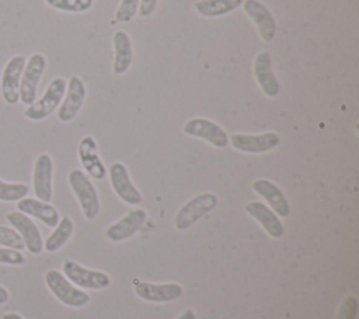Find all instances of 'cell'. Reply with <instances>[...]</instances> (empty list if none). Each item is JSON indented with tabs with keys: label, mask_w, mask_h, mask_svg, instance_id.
I'll return each mask as SVG.
<instances>
[{
	"label": "cell",
	"mask_w": 359,
	"mask_h": 319,
	"mask_svg": "<svg viewBox=\"0 0 359 319\" xmlns=\"http://www.w3.org/2000/svg\"><path fill=\"white\" fill-rule=\"evenodd\" d=\"M8 298H10L8 291L0 285V305H4L8 301Z\"/></svg>",
	"instance_id": "obj_33"
},
{
	"label": "cell",
	"mask_w": 359,
	"mask_h": 319,
	"mask_svg": "<svg viewBox=\"0 0 359 319\" xmlns=\"http://www.w3.org/2000/svg\"><path fill=\"white\" fill-rule=\"evenodd\" d=\"M133 284L136 295L147 302H171L182 297V287L178 283L154 284L133 280Z\"/></svg>",
	"instance_id": "obj_12"
},
{
	"label": "cell",
	"mask_w": 359,
	"mask_h": 319,
	"mask_svg": "<svg viewBox=\"0 0 359 319\" xmlns=\"http://www.w3.org/2000/svg\"><path fill=\"white\" fill-rule=\"evenodd\" d=\"M157 1L158 0H139V10H137L139 17L140 18L150 17L157 8Z\"/></svg>",
	"instance_id": "obj_31"
},
{
	"label": "cell",
	"mask_w": 359,
	"mask_h": 319,
	"mask_svg": "<svg viewBox=\"0 0 359 319\" xmlns=\"http://www.w3.org/2000/svg\"><path fill=\"white\" fill-rule=\"evenodd\" d=\"M0 246L11 248L15 250H21L25 248L18 232L15 229L4 227V225H0Z\"/></svg>",
	"instance_id": "obj_28"
},
{
	"label": "cell",
	"mask_w": 359,
	"mask_h": 319,
	"mask_svg": "<svg viewBox=\"0 0 359 319\" xmlns=\"http://www.w3.org/2000/svg\"><path fill=\"white\" fill-rule=\"evenodd\" d=\"M10 225L18 232L21 236L24 246L28 249V252L38 255L43 249V239L41 236V232L36 227V224L24 213L21 211H10L6 215Z\"/></svg>",
	"instance_id": "obj_9"
},
{
	"label": "cell",
	"mask_w": 359,
	"mask_h": 319,
	"mask_svg": "<svg viewBox=\"0 0 359 319\" xmlns=\"http://www.w3.org/2000/svg\"><path fill=\"white\" fill-rule=\"evenodd\" d=\"M67 83L63 77H55L46 87L41 99L35 101L24 111V116L29 120H42L48 118L62 102Z\"/></svg>",
	"instance_id": "obj_3"
},
{
	"label": "cell",
	"mask_w": 359,
	"mask_h": 319,
	"mask_svg": "<svg viewBox=\"0 0 359 319\" xmlns=\"http://www.w3.org/2000/svg\"><path fill=\"white\" fill-rule=\"evenodd\" d=\"M73 221L70 217L65 215L59 220L57 225L55 227L53 232L46 238V241L43 242V248L46 252H57L72 236L73 234Z\"/></svg>",
	"instance_id": "obj_24"
},
{
	"label": "cell",
	"mask_w": 359,
	"mask_h": 319,
	"mask_svg": "<svg viewBox=\"0 0 359 319\" xmlns=\"http://www.w3.org/2000/svg\"><path fill=\"white\" fill-rule=\"evenodd\" d=\"M139 10V0H121L119 7L115 11V17L111 24H121L129 22L137 14Z\"/></svg>",
	"instance_id": "obj_27"
},
{
	"label": "cell",
	"mask_w": 359,
	"mask_h": 319,
	"mask_svg": "<svg viewBox=\"0 0 359 319\" xmlns=\"http://www.w3.org/2000/svg\"><path fill=\"white\" fill-rule=\"evenodd\" d=\"M109 182L116 196L126 204L136 206L142 203L143 197L137 187L132 183L129 172L122 162H114L109 166Z\"/></svg>",
	"instance_id": "obj_13"
},
{
	"label": "cell",
	"mask_w": 359,
	"mask_h": 319,
	"mask_svg": "<svg viewBox=\"0 0 359 319\" xmlns=\"http://www.w3.org/2000/svg\"><path fill=\"white\" fill-rule=\"evenodd\" d=\"M254 77L262 90V92L269 97H278L280 92V83L278 81L272 70V57L269 52L262 50L254 59Z\"/></svg>",
	"instance_id": "obj_16"
},
{
	"label": "cell",
	"mask_w": 359,
	"mask_h": 319,
	"mask_svg": "<svg viewBox=\"0 0 359 319\" xmlns=\"http://www.w3.org/2000/svg\"><path fill=\"white\" fill-rule=\"evenodd\" d=\"M356 312H358V299L353 295H348L342 299L339 305L337 319H355Z\"/></svg>",
	"instance_id": "obj_29"
},
{
	"label": "cell",
	"mask_w": 359,
	"mask_h": 319,
	"mask_svg": "<svg viewBox=\"0 0 359 319\" xmlns=\"http://www.w3.org/2000/svg\"><path fill=\"white\" fill-rule=\"evenodd\" d=\"M0 263L20 266V264L25 263V256L20 250L1 246L0 248Z\"/></svg>",
	"instance_id": "obj_30"
},
{
	"label": "cell",
	"mask_w": 359,
	"mask_h": 319,
	"mask_svg": "<svg viewBox=\"0 0 359 319\" xmlns=\"http://www.w3.org/2000/svg\"><path fill=\"white\" fill-rule=\"evenodd\" d=\"M177 319H196V315L191 308H187Z\"/></svg>",
	"instance_id": "obj_32"
},
{
	"label": "cell",
	"mask_w": 359,
	"mask_h": 319,
	"mask_svg": "<svg viewBox=\"0 0 359 319\" xmlns=\"http://www.w3.org/2000/svg\"><path fill=\"white\" fill-rule=\"evenodd\" d=\"M244 210L254 220H257L262 225L265 232L272 238H280L283 235L285 229L279 217L266 204L261 201H250L244 206Z\"/></svg>",
	"instance_id": "obj_21"
},
{
	"label": "cell",
	"mask_w": 359,
	"mask_h": 319,
	"mask_svg": "<svg viewBox=\"0 0 359 319\" xmlns=\"http://www.w3.org/2000/svg\"><path fill=\"white\" fill-rule=\"evenodd\" d=\"M279 141L280 139L275 132H266L261 134L236 133L229 137V143L233 146V148L248 154L266 153L275 148L279 144Z\"/></svg>",
	"instance_id": "obj_10"
},
{
	"label": "cell",
	"mask_w": 359,
	"mask_h": 319,
	"mask_svg": "<svg viewBox=\"0 0 359 319\" xmlns=\"http://www.w3.org/2000/svg\"><path fill=\"white\" fill-rule=\"evenodd\" d=\"M1 319H24L20 313H15V312H8V313H4Z\"/></svg>",
	"instance_id": "obj_34"
},
{
	"label": "cell",
	"mask_w": 359,
	"mask_h": 319,
	"mask_svg": "<svg viewBox=\"0 0 359 319\" xmlns=\"http://www.w3.org/2000/svg\"><path fill=\"white\" fill-rule=\"evenodd\" d=\"M28 185L25 183H8L0 179V200L1 201H18L28 194Z\"/></svg>",
	"instance_id": "obj_25"
},
{
	"label": "cell",
	"mask_w": 359,
	"mask_h": 319,
	"mask_svg": "<svg viewBox=\"0 0 359 319\" xmlns=\"http://www.w3.org/2000/svg\"><path fill=\"white\" fill-rule=\"evenodd\" d=\"M45 67H46V59L41 53H34L27 60L24 71L21 74L20 90H18L20 101L24 105L29 106L31 104L35 102L38 84H39L41 77H42V74L45 71Z\"/></svg>",
	"instance_id": "obj_5"
},
{
	"label": "cell",
	"mask_w": 359,
	"mask_h": 319,
	"mask_svg": "<svg viewBox=\"0 0 359 319\" xmlns=\"http://www.w3.org/2000/svg\"><path fill=\"white\" fill-rule=\"evenodd\" d=\"M79 160L86 169V172L94 179H104L107 175V168L101 161L97 143L93 136H84L79 144Z\"/></svg>",
	"instance_id": "obj_18"
},
{
	"label": "cell",
	"mask_w": 359,
	"mask_h": 319,
	"mask_svg": "<svg viewBox=\"0 0 359 319\" xmlns=\"http://www.w3.org/2000/svg\"><path fill=\"white\" fill-rule=\"evenodd\" d=\"M217 206V197L213 193H199L188 200L175 214L174 225L177 229L184 231L192 227L203 215L210 213Z\"/></svg>",
	"instance_id": "obj_4"
},
{
	"label": "cell",
	"mask_w": 359,
	"mask_h": 319,
	"mask_svg": "<svg viewBox=\"0 0 359 319\" xmlns=\"http://www.w3.org/2000/svg\"><path fill=\"white\" fill-rule=\"evenodd\" d=\"M52 176L53 161L49 154H39L34 164L32 183L34 193L38 200L49 203L52 200Z\"/></svg>",
	"instance_id": "obj_15"
},
{
	"label": "cell",
	"mask_w": 359,
	"mask_h": 319,
	"mask_svg": "<svg viewBox=\"0 0 359 319\" xmlns=\"http://www.w3.org/2000/svg\"><path fill=\"white\" fill-rule=\"evenodd\" d=\"M65 99L57 111V119L60 122H72L77 113L80 112L84 99H86V85L83 83V80L77 76H72L67 87H66V92H65Z\"/></svg>",
	"instance_id": "obj_14"
},
{
	"label": "cell",
	"mask_w": 359,
	"mask_h": 319,
	"mask_svg": "<svg viewBox=\"0 0 359 319\" xmlns=\"http://www.w3.org/2000/svg\"><path fill=\"white\" fill-rule=\"evenodd\" d=\"M243 8L254 22L261 39L269 43L276 35V21L269 8L259 0H244Z\"/></svg>",
	"instance_id": "obj_11"
},
{
	"label": "cell",
	"mask_w": 359,
	"mask_h": 319,
	"mask_svg": "<svg viewBox=\"0 0 359 319\" xmlns=\"http://www.w3.org/2000/svg\"><path fill=\"white\" fill-rule=\"evenodd\" d=\"M69 185L76 194L81 211L87 220H94L100 214V199L98 193L91 183L90 178L81 169H72L67 175Z\"/></svg>",
	"instance_id": "obj_1"
},
{
	"label": "cell",
	"mask_w": 359,
	"mask_h": 319,
	"mask_svg": "<svg viewBox=\"0 0 359 319\" xmlns=\"http://www.w3.org/2000/svg\"><path fill=\"white\" fill-rule=\"evenodd\" d=\"M45 283L50 292L65 305L70 308H81L86 304H88L90 297L79 287L73 285L65 274L60 271L50 269L45 273Z\"/></svg>",
	"instance_id": "obj_2"
},
{
	"label": "cell",
	"mask_w": 359,
	"mask_h": 319,
	"mask_svg": "<svg viewBox=\"0 0 359 319\" xmlns=\"http://www.w3.org/2000/svg\"><path fill=\"white\" fill-rule=\"evenodd\" d=\"M252 190L268 201L269 208L273 210L276 215L287 217L290 214V206L286 196L273 182L268 179H257L252 182Z\"/></svg>",
	"instance_id": "obj_19"
},
{
	"label": "cell",
	"mask_w": 359,
	"mask_h": 319,
	"mask_svg": "<svg viewBox=\"0 0 359 319\" xmlns=\"http://www.w3.org/2000/svg\"><path fill=\"white\" fill-rule=\"evenodd\" d=\"M63 274L74 285L90 290H102L111 284V278L101 270H93L80 266L72 259L63 262Z\"/></svg>",
	"instance_id": "obj_6"
},
{
	"label": "cell",
	"mask_w": 359,
	"mask_h": 319,
	"mask_svg": "<svg viewBox=\"0 0 359 319\" xmlns=\"http://www.w3.org/2000/svg\"><path fill=\"white\" fill-rule=\"evenodd\" d=\"M146 217H147V214L144 210H142V208L132 210L126 215H123L121 220H118L116 222L109 225L105 231V235L112 242L126 241L128 238L133 236L140 229V227L146 221Z\"/></svg>",
	"instance_id": "obj_17"
},
{
	"label": "cell",
	"mask_w": 359,
	"mask_h": 319,
	"mask_svg": "<svg viewBox=\"0 0 359 319\" xmlns=\"http://www.w3.org/2000/svg\"><path fill=\"white\" fill-rule=\"evenodd\" d=\"M182 132L188 136L202 139L217 148H224L229 144V136L217 123L206 118H194L185 122Z\"/></svg>",
	"instance_id": "obj_8"
},
{
	"label": "cell",
	"mask_w": 359,
	"mask_h": 319,
	"mask_svg": "<svg viewBox=\"0 0 359 319\" xmlns=\"http://www.w3.org/2000/svg\"><path fill=\"white\" fill-rule=\"evenodd\" d=\"M244 0H198L194 4L196 13L206 18L226 15L243 4Z\"/></svg>",
	"instance_id": "obj_23"
},
{
	"label": "cell",
	"mask_w": 359,
	"mask_h": 319,
	"mask_svg": "<svg viewBox=\"0 0 359 319\" xmlns=\"http://www.w3.org/2000/svg\"><path fill=\"white\" fill-rule=\"evenodd\" d=\"M27 63V57L24 55H15L6 63L1 80H0V88H1V97L8 105H15L20 101L18 90H20V80L21 74L24 71Z\"/></svg>",
	"instance_id": "obj_7"
},
{
	"label": "cell",
	"mask_w": 359,
	"mask_h": 319,
	"mask_svg": "<svg viewBox=\"0 0 359 319\" xmlns=\"http://www.w3.org/2000/svg\"><path fill=\"white\" fill-rule=\"evenodd\" d=\"M48 6L65 13H84L91 8L94 0H45Z\"/></svg>",
	"instance_id": "obj_26"
},
{
	"label": "cell",
	"mask_w": 359,
	"mask_h": 319,
	"mask_svg": "<svg viewBox=\"0 0 359 319\" xmlns=\"http://www.w3.org/2000/svg\"><path fill=\"white\" fill-rule=\"evenodd\" d=\"M17 210L27 214L28 217L38 218L42 221L45 225L55 228L60 220L57 210L46 201L38 200V199H31V197H24L17 201Z\"/></svg>",
	"instance_id": "obj_20"
},
{
	"label": "cell",
	"mask_w": 359,
	"mask_h": 319,
	"mask_svg": "<svg viewBox=\"0 0 359 319\" xmlns=\"http://www.w3.org/2000/svg\"><path fill=\"white\" fill-rule=\"evenodd\" d=\"M114 43V64L112 71L115 76L125 74L133 62V46L130 36L125 31H116L112 36Z\"/></svg>",
	"instance_id": "obj_22"
}]
</instances>
